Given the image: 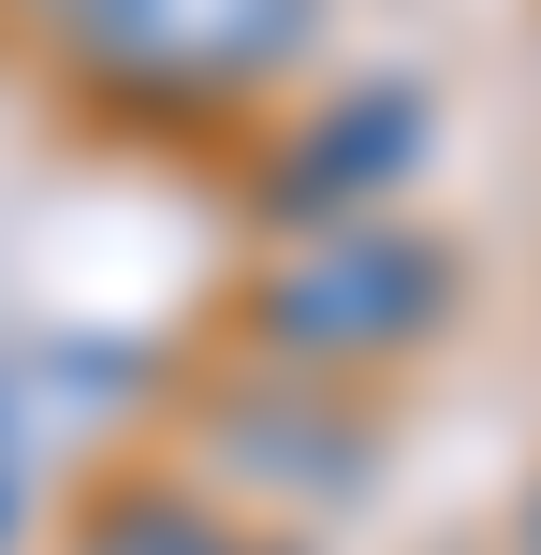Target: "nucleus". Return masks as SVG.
Returning a JSON list of instances; mask_svg holds the SVG:
<instances>
[{
  "label": "nucleus",
  "instance_id": "obj_2",
  "mask_svg": "<svg viewBox=\"0 0 541 555\" xmlns=\"http://www.w3.org/2000/svg\"><path fill=\"white\" fill-rule=\"evenodd\" d=\"M468 307V249L454 234H410V220H322L279 234V263L234 293V336L279 365H322V380H381V365L439 351Z\"/></svg>",
  "mask_w": 541,
  "mask_h": 555
},
{
  "label": "nucleus",
  "instance_id": "obj_9",
  "mask_svg": "<svg viewBox=\"0 0 541 555\" xmlns=\"http://www.w3.org/2000/svg\"><path fill=\"white\" fill-rule=\"evenodd\" d=\"M29 15H74V0H29Z\"/></svg>",
  "mask_w": 541,
  "mask_h": 555
},
{
  "label": "nucleus",
  "instance_id": "obj_6",
  "mask_svg": "<svg viewBox=\"0 0 541 555\" xmlns=\"http://www.w3.org/2000/svg\"><path fill=\"white\" fill-rule=\"evenodd\" d=\"M498 555H541V482H527V498H513V541H498Z\"/></svg>",
  "mask_w": 541,
  "mask_h": 555
},
{
  "label": "nucleus",
  "instance_id": "obj_5",
  "mask_svg": "<svg viewBox=\"0 0 541 555\" xmlns=\"http://www.w3.org/2000/svg\"><path fill=\"white\" fill-rule=\"evenodd\" d=\"M234 541L249 527H234L191 468H132V482H103V498L74 512V555H234Z\"/></svg>",
  "mask_w": 541,
  "mask_h": 555
},
{
  "label": "nucleus",
  "instance_id": "obj_8",
  "mask_svg": "<svg viewBox=\"0 0 541 555\" xmlns=\"http://www.w3.org/2000/svg\"><path fill=\"white\" fill-rule=\"evenodd\" d=\"M0 541H15V468H0Z\"/></svg>",
  "mask_w": 541,
  "mask_h": 555
},
{
  "label": "nucleus",
  "instance_id": "obj_1",
  "mask_svg": "<svg viewBox=\"0 0 541 555\" xmlns=\"http://www.w3.org/2000/svg\"><path fill=\"white\" fill-rule=\"evenodd\" d=\"M322 29L337 0H74L59 59H74V103L117 132H220L308 74Z\"/></svg>",
  "mask_w": 541,
  "mask_h": 555
},
{
  "label": "nucleus",
  "instance_id": "obj_7",
  "mask_svg": "<svg viewBox=\"0 0 541 555\" xmlns=\"http://www.w3.org/2000/svg\"><path fill=\"white\" fill-rule=\"evenodd\" d=\"M234 555H322V541H279V527H249V541H234Z\"/></svg>",
  "mask_w": 541,
  "mask_h": 555
},
{
  "label": "nucleus",
  "instance_id": "obj_4",
  "mask_svg": "<svg viewBox=\"0 0 541 555\" xmlns=\"http://www.w3.org/2000/svg\"><path fill=\"white\" fill-rule=\"evenodd\" d=\"M439 162V103L410 74H351V88H322L293 132H263V162H249V205L279 234H322V220H381V205L410 191V176Z\"/></svg>",
  "mask_w": 541,
  "mask_h": 555
},
{
  "label": "nucleus",
  "instance_id": "obj_3",
  "mask_svg": "<svg viewBox=\"0 0 541 555\" xmlns=\"http://www.w3.org/2000/svg\"><path fill=\"white\" fill-rule=\"evenodd\" d=\"M381 468H396V439H381L366 380H322V365L249 351L234 380L191 395V482L234 512V527L308 541V527H337V512H366Z\"/></svg>",
  "mask_w": 541,
  "mask_h": 555
}]
</instances>
